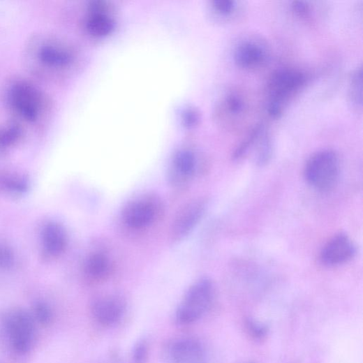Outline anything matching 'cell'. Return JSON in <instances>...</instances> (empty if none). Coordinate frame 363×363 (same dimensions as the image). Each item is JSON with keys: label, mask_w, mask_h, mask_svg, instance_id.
<instances>
[{"label": "cell", "mask_w": 363, "mask_h": 363, "mask_svg": "<svg viewBox=\"0 0 363 363\" xmlns=\"http://www.w3.org/2000/svg\"><path fill=\"white\" fill-rule=\"evenodd\" d=\"M43 247L45 253L50 257H58L67 249L68 238L64 226L57 221L45 224L42 231Z\"/></svg>", "instance_id": "12"}, {"label": "cell", "mask_w": 363, "mask_h": 363, "mask_svg": "<svg viewBox=\"0 0 363 363\" xmlns=\"http://www.w3.org/2000/svg\"><path fill=\"white\" fill-rule=\"evenodd\" d=\"M15 260L14 253L12 250L5 246L0 244V267H9Z\"/></svg>", "instance_id": "25"}, {"label": "cell", "mask_w": 363, "mask_h": 363, "mask_svg": "<svg viewBox=\"0 0 363 363\" xmlns=\"http://www.w3.org/2000/svg\"><path fill=\"white\" fill-rule=\"evenodd\" d=\"M214 296V286L208 278H201L191 286L176 311V320L181 325L195 323L209 309Z\"/></svg>", "instance_id": "4"}, {"label": "cell", "mask_w": 363, "mask_h": 363, "mask_svg": "<svg viewBox=\"0 0 363 363\" xmlns=\"http://www.w3.org/2000/svg\"><path fill=\"white\" fill-rule=\"evenodd\" d=\"M307 183L316 191L329 192L334 188L340 175V161L337 154L330 149L313 154L304 169Z\"/></svg>", "instance_id": "3"}, {"label": "cell", "mask_w": 363, "mask_h": 363, "mask_svg": "<svg viewBox=\"0 0 363 363\" xmlns=\"http://www.w3.org/2000/svg\"><path fill=\"white\" fill-rule=\"evenodd\" d=\"M114 270L112 259L104 251L91 252L84 261V276L92 284H100L107 281L113 274Z\"/></svg>", "instance_id": "11"}, {"label": "cell", "mask_w": 363, "mask_h": 363, "mask_svg": "<svg viewBox=\"0 0 363 363\" xmlns=\"http://www.w3.org/2000/svg\"><path fill=\"white\" fill-rule=\"evenodd\" d=\"M37 325L31 313L24 309L13 308L4 313L2 334L11 353L22 357L33 350L37 340Z\"/></svg>", "instance_id": "1"}, {"label": "cell", "mask_w": 363, "mask_h": 363, "mask_svg": "<svg viewBox=\"0 0 363 363\" xmlns=\"http://www.w3.org/2000/svg\"><path fill=\"white\" fill-rule=\"evenodd\" d=\"M257 145L255 161L258 165H264L270 160L272 154V142L269 136L262 134Z\"/></svg>", "instance_id": "18"}, {"label": "cell", "mask_w": 363, "mask_h": 363, "mask_svg": "<svg viewBox=\"0 0 363 363\" xmlns=\"http://www.w3.org/2000/svg\"><path fill=\"white\" fill-rule=\"evenodd\" d=\"M91 313L103 327H112L121 319L125 311V302L116 295H103L94 299L90 305Z\"/></svg>", "instance_id": "8"}, {"label": "cell", "mask_w": 363, "mask_h": 363, "mask_svg": "<svg viewBox=\"0 0 363 363\" xmlns=\"http://www.w3.org/2000/svg\"><path fill=\"white\" fill-rule=\"evenodd\" d=\"M8 189L15 193H23L28 189L27 181L22 177H10L6 180Z\"/></svg>", "instance_id": "23"}, {"label": "cell", "mask_w": 363, "mask_h": 363, "mask_svg": "<svg viewBox=\"0 0 363 363\" xmlns=\"http://www.w3.org/2000/svg\"><path fill=\"white\" fill-rule=\"evenodd\" d=\"M225 108L231 114L237 115L243 112L245 104L240 96L232 94L225 100Z\"/></svg>", "instance_id": "21"}, {"label": "cell", "mask_w": 363, "mask_h": 363, "mask_svg": "<svg viewBox=\"0 0 363 363\" xmlns=\"http://www.w3.org/2000/svg\"><path fill=\"white\" fill-rule=\"evenodd\" d=\"M292 10L296 16L304 20L310 18L311 15V6L305 1H294Z\"/></svg>", "instance_id": "24"}, {"label": "cell", "mask_w": 363, "mask_h": 363, "mask_svg": "<svg viewBox=\"0 0 363 363\" xmlns=\"http://www.w3.org/2000/svg\"><path fill=\"white\" fill-rule=\"evenodd\" d=\"M197 170L195 154L190 150L180 151L172 158L168 171V183L174 188L183 187L189 183Z\"/></svg>", "instance_id": "9"}, {"label": "cell", "mask_w": 363, "mask_h": 363, "mask_svg": "<svg viewBox=\"0 0 363 363\" xmlns=\"http://www.w3.org/2000/svg\"><path fill=\"white\" fill-rule=\"evenodd\" d=\"M165 363H206V353L196 339L178 338L169 341L163 348Z\"/></svg>", "instance_id": "7"}, {"label": "cell", "mask_w": 363, "mask_h": 363, "mask_svg": "<svg viewBox=\"0 0 363 363\" xmlns=\"http://www.w3.org/2000/svg\"><path fill=\"white\" fill-rule=\"evenodd\" d=\"M14 101L18 109L27 117H33L36 112V97L33 90L27 86H18L14 92Z\"/></svg>", "instance_id": "14"}, {"label": "cell", "mask_w": 363, "mask_h": 363, "mask_svg": "<svg viewBox=\"0 0 363 363\" xmlns=\"http://www.w3.org/2000/svg\"><path fill=\"white\" fill-rule=\"evenodd\" d=\"M37 325L47 326L54 320V311L52 307L44 302H36L31 311Z\"/></svg>", "instance_id": "17"}, {"label": "cell", "mask_w": 363, "mask_h": 363, "mask_svg": "<svg viewBox=\"0 0 363 363\" xmlns=\"http://www.w3.org/2000/svg\"><path fill=\"white\" fill-rule=\"evenodd\" d=\"M266 59L263 45L252 40L240 43L234 52L235 62L242 68H255L265 63Z\"/></svg>", "instance_id": "13"}, {"label": "cell", "mask_w": 363, "mask_h": 363, "mask_svg": "<svg viewBox=\"0 0 363 363\" xmlns=\"http://www.w3.org/2000/svg\"><path fill=\"white\" fill-rule=\"evenodd\" d=\"M149 353L148 344L146 341H140L135 344L133 351V360L135 363H145Z\"/></svg>", "instance_id": "22"}, {"label": "cell", "mask_w": 363, "mask_h": 363, "mask_svg": "<svg viewBox=\"0 0 363 363\" xmlns=\"http://www.w3.org/2000/svg\"><path fill=\"white\" fill-rule=\"evenodd\" d=\"M356 254V247L351 239L344 234L332 238L324 246L320 258L328 266H336L351 260Z\"/></svg>", "instance_id": "10"}, {"label": "cell", "mask_w": 363, "mask_h": 363, "mask_svg": "<svg viewBox=\"0 0 363 363\" xmlns=\"http://www.w3.org/2000/svg\"><path fill=\"white\" fill-rule=\"evenodd\" d=\"M87 27L91 33L101 36L109 34L114 27V23L106 15L97 13L90 17Z\"/></svg>", "instance_id": "16"}, {"label": "cell", "mask_w": 363, "mask_h": 363, "mask_svg": "<svg viewBox=\"0 0 363 363\" xmlns=\"http://www.w3.org/2000/svg\"><path fill=\"white\" fill-rule=\"evenodd\" d=\"M348 98L354 108L362 106V69L357 68L350 75L348 88Z\"/></svg>", "instance_id": "15"}, {"label": "cell", "mask_w": 363, "mask_h": 363, "mask_svg": "<svg viewBox=\"0 0 363 363\" xmlns=\"http://www.w3.org/2000/svg\"><path fill=\"white\" fill-rule=\"evenodd\" d=\"M306 77L302 71L293 68H281L271 75L267 83L268 103L285 104L302 89Z\"/></svg>", "instance_id": "6"}, {"label": "cell", "mask_w": 363, "mask_h": 363, "mask_svg": "<svg viewBox=\"0 0 363 363\" xmlns=\"http://www.w3.org/2000/svg\"><path fill=\"white\" fill-rule=\"evenodd\" d=\"M207 209V202L195 198L182 206L175 214L170 224L169 240L177 245L186 240L195 230Z\"/></svg>", "instance_id": "5"}, {"label": "cell", "mask_w": 363, "mask_h": 363, "mask_svg": "<svg viewBox=\"0 0 363 363\" xmlns=\"http://www.w3.org/2000/svg\"><path fill=\"white\" fill-rule=\"evenodd\" d=\"M249 329L252 332L253 334L256 336H262L265 334V329L259 325L255 323H249Z\"/></svg>", "instance_id": "26"}, {"label": "cell", "mask_w": 363, "mask_h": 363, "mask_svg": "<svg viewBox=\"0 0 363 363\" xmlns=\"http://www.w3.org/2000/svg\"><path fill=\"white\" fill-rule=\"evenodd\" d=\"M164 202L157 194L147 193L127 202L121 212V219L126 228L143 231L150 228L162 218Z\"/></svg>", "instance_id": "2"}, {"label": "cell", "mask_w": 363, "mask_h": 363, "mask_svg": "<svg viewBox=\"0 0 363 363\" xmlns=\"http://www.w3.org/2000/svg\"><path fill=\"white\" fill-rule=\"evenodd\" d=\"M262 132L263 126L262 124H258L255 126L249 135L248 138L235 151L234 154L235 159L239 160L247 155Z\"/></svg>", "instance_id": "19"}, {"label": "cell", "mask_w": 363, "mask_h": 363, "mask_svg": "<svg viewBox=\"0 0 363 363\" xmlns=\"http://www.w3.org/2000/svg\"><path fill=\"white\" fill-rule=\"evenodd\" d=\"M212 5L215 12L225 18L233 17L239 8L238 3L235 0H215Z\"/></svg>", "instance_id": "20"}]
</instances>
